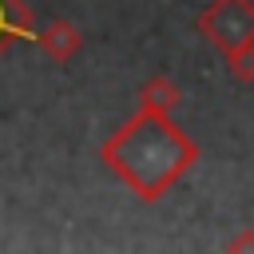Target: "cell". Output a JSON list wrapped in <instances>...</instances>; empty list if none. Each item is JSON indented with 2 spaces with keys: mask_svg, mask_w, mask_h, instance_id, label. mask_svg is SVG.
<instances>
[{
  "mask_svg": "<svg viewBox=\"0 0 254 254\" xmlns=\"http://www.w3.org/2000/svg\"><path fill=\"white\" fill-rule=\"evenodd\" d=\"M99 159L131 194L159 202L198 163V143L171 115L139 107L119 131L99 143Z\"/></svg>",
  "mask_w": 254,
  "mask_h": 254,
  "instance_id": "1",
  "label": "cell"
},
{
  "mask_svg": "<svg viewBox=\"0 0 254 254\" xmlns=\"http://www.w3.org/2000/svg\"><path fill=\"white\" fill-rule=\"evenodd\" d=\"M198 36L206 44H214L222 56L254 44V0H210L198 20H194Z\"/></svg>",
  "mask_w": 254,
  "mask_h": 254,
  "instance_id": "2",
  "label": "cell"
},
{
  "mask_svg": "<svg viewBox=\"0 0 254 254\" xmlns=\"http://www.w3.org/2000/svg\"><path fill=\"white\" fill-rule=\"evenodd\" d=\"M36 48L52 60V64H71L79 52H83V32L71 24V20H64V16H56V20H48L44 28H36Z\"/></svg>",
  "mask_w": 254,
  "mask_h": 254,
  "instance_id": "3",
  "label": "cell"
},
{
  "mask_svg": "<svg viewBox=\"0 0 254 254\" xmlns=\"http://www.w3.org/2000/svg\"><path fill=\"white\" fill-rule=\"evenodd\" d=\"M36 36V16L24 0H0V56L16 44V40H32Z\"/></svg>",
  "mask_w": 254,
  "mask_h": 254,
  "instance_id": "4",
  "label": "cell"
},
{
  "mask_svg": "<svg viewBox=\"0 0 254 254\" xmlns=\"http://www.w3.org/2000/svg\"><path fill=\"white\" fill-rule=\"evenodd\" d=\"M179 99H183L179 83H175L171 75H163V71H155V75H147V79L139 83V107H147V111L171 115V111L179 107Z\"/></svg>",
  "mask_w": 254,
  "mask_h": 254,
  "instance_id": "5",
  "label": "cell"
},
{
  "mask_svg": "<svg viewBox=\"0 0 254 254\" xmlns=\"http://www.w3.org/2000/svg\"><path fill=\"white\" fill-rule=\"evenodd\" d=\"M222 60H226V75H230L234 83H242V87L254 83V44H246V48L222 56Z\"/></svg>",
  "mask_w": 254,
  "mask_h": 254,
  "instance_id": "6",
  "label": "cell"
},
{
  "mask_svg": "<svg viewBox=\"0 0 254 254\" xmlns=\"http://www.w3.org/2000/svg\"><path fill=\"white\" fill-rule=\"evenodd\" d=\"M226 250H238V254H242V250H254V230L246 226V230H238L234 238H226Z\"/></svg>",
  "mask_w": 254,
  "mask_h": 254,
  "instance_id": "7",
  "label": "cell"
}]
</instances>
